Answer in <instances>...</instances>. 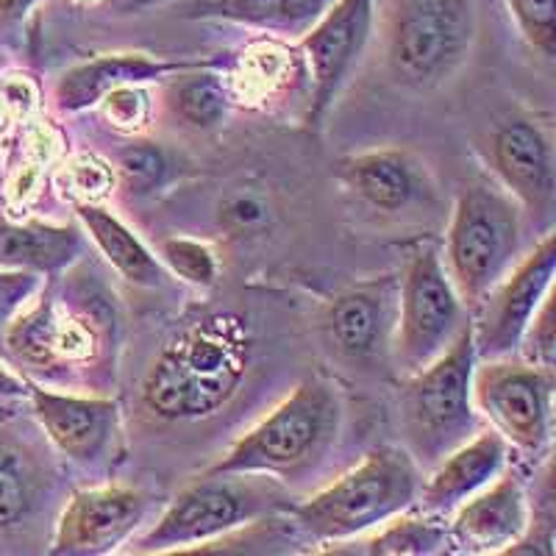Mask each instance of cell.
I'll return each instance as SVG.
<instances>
[{
  "mask_svg": "<svg viewBox=\"0 0 556 556\" xmlns=\"http://www.w3.org/2000/svg\"><path fill=\"white\" fill-rule=\"evenodd\" d=\"M399 320V278L381 276L340 292L326 315V331L340 356L354 365H376L392 354Z\"/></svg>",
  "mask_w": 556,
  "mask_h": 556,
  "instance_id": "14",
  "label": "cell"
},
{
  "mask_svg": "<svg viewBox=\"0 0 556 556\" xmlns=\"http://www.w3.org/2000/svg\"><path fill=\"white\" fill-rule=\"evenodd\" d=\"M192 64L159 62L146 53H114V56H98L89 62L70 67L56 84V106L62 112H84L103 101L117 87L126 84H142L151 78L190 70Z\"/></svg>",
  "mask_w": 556,
  "mask_h": 556,
  "instance_id": "20",
  "label": "cell"
},
{
  "mask_svg": "<svg viewBox=\"0 0 556 556\" xmlns=\"http://www.w3.org/2000/svg\"><path fill=\"white\" fill-rule=\"evenodd\" d=\"M39 493V470L31 456L12 443H0V531L31 515Z\"/></svg>",
  "mask_w": 556,
  "mask_h": 556,
  "instance_id": "25",
  "label": "cell"
},
{
  "mask_svg": "<svg viewBox=\"0 0 556 556\" xmlns=\"http://www.w3.org/2000/svg\"><path fill=\"white\" fill-rule=\"evenodd\" d=\"M476 348L470 323L429 365L406 376L401 390V429L417 468H434L479 431L473 404Z\"/></svg>",
  "mask_w": 556,
  "mask_h": 556,
  "instance_id": "3",
  "label": "cell"
},
{
  "mask_svg": "<svg viewBox=\"0 0 556 556\" xmlns=\"http://www.w3.org/2000/svg\"><path fill=\"white\" fill-rule=\"evenodd\" d=\"M509 462V445L493 429L476 431L468 443L451 451L431 468L426 484L417 490L424 513L451 518L456 506L484 490Z\"/></svg>",
  "mask_w": 556,
  "mask_h": 556,
  "instance_id": "17",
  "label": "cell"
},
{
  "mask_svg": "<svg viewBox=\"0 0 556 556\" xmlns=\"http://www.w3.org/2000/svg\"><path fill=\"white\" fill-rule=\"evenodd\" d=\"M342 426L340 392L326 379H306L276 409L237 440L206 473L292 479L329 454Z\"/></svg>",
  "mask_w": 556,
  "mask_h": 556,
  "instance_id": "2",
  "label": "cell"
},
{
  "mask_svg": "<svg viewBox=\"0 0 556 556\" xmlns=\"http://www.w3.org/2000/svg\"><path fill=\"white\" fill-rule=\"evenodd\" d=\"M109 7L114 9H123V12H134V9H148V7H156L162 0H103Z\"/></svg>",
  "mask_w": 556,
  "mask_h": 556,
  "instance_id": "35",
  "label": "cell"
},
{
  "mask_svg": "<svg viewBox=\"0 0 556 556\" xmlns=\"http://www.w3.org/2000/svg\"><path fill=\"white\" fill-rule=\"evenodd\" d=\"M490 165L523 215L551 223L556 206V162L551 137L540 123L513 117L490 134Z\"/></svg>",
  "mask_w": 556,
  "mask_h": 556,
  "instance_id": "12",
  "label": "cell"
},
{
  "mask_svg": "<svg viewBox=\"0 0 556 556\" xmlns=\"http://www.w3.org/2000/svg\"><path fill=\"white\" fill-rule=\"evenodd\" d=\"M523 359L529 365H538L543 370H554V356H556V334H554V295H548L529 323L523 340Z\"/></svg>",
  "mask_w": 556,
  "mask_h": 556,
  "instance_id": "31",
  "label": "cell"
},
{
  "mask_svg": "<svg viewBox=\"0 0 556 556\" xmlns=\"http://www.w3.org/2000/svg\"><path fill=\"white\" fill-rule=\"evenodd\" d=\"M78 3H103V0H78Z\"/></svg>",
  "mask_w": 556,
  "mask_h": 556,
  "instance_id": "36",
  "label": "cell"
},
{
  "mask_svg": "<svg viewBox=\"0 0 556 556\" xmlns=\"http://www.w3.org/2000/svg\"><path fill=\"white\" fill-rule=\"evenodd\" d=\"M148 501L131 486L106 484L81 490L64 506L53 538V554H112L139 529Z\"/></svg>",
  "mask_w": 556,
  "mask_h": 556,
  "instance_id": "13",
  "label": "cell"
},
{
  "mask_svg": "<svg viewBox=\"0 0 556 556\" xmlns=\"http://www.w3.org/2000/svg\"><path fill=\"white\" fill-rule=\"evenodd\" d=\"M34 415L48 440L64 456L76 462H96L112 443L117 429V404L109 399L64 395V392L31 390Z\"/></svg>",
  "mask_w": 556,
  "mask_h": 556,
  "instance_id": "18",
  "label": "cell"
},
{
  "mask_svg": "<svg viewBox=\"0 0 556 556\" xmlns=\"http://www.w3.org/2000/svg\"><path fill=\"white\" fill-rule=\"evenodd\" d=\"M253 340L235 312H215L176 331L148 367L139 401L162 424H198L240 392Z\"/></svg>",
  "mask_w": 556,
  "mask_h": 556,
  "instance_id": "1",
  "label": "cell"
},
{
  "mask_svg": "<svg viewBox=\"0 0 556 556\" xmlns=\"http://www.w3.org/2000/svg\"><path fill=\"white\" fill-rule=\"evenodd\" d=\"M173 109L187 126L215 128L228 112V92L215 76H187L173 87Z\"/></svg>",
  "mask_w": 556,
  "mask_h": 556,
  "instance_id": "26",
  "label": "cell"
},
{
  "mask_svg": "<svg viewBox=\"0 0 556 556\" xmlns=\"http://www.w3.org/2000/svg\"><path fill=\"white\" fill-rule=\"evenodd\" d=\"M529 515L523 481L513 468H504L484 490L451 513L448 543L462 554H504L520 540Z\"/></svg>",
  "mask_w": 556,
  "mask_h": 556,
  "instance_id": "15",
  "label": "cell"
},
{
  "mask_svg": "<svg viewBox=\"0 0 556 556\" xmlns=\"http://www.w3.org/2000/svg\"><path fill=\"white\" fill-rule=\"evenodd\" d=\"M103 106L112 114L117 123H137L142 117V109H146V96L134 89V84H126V87L112 89L106 98H103Z\"/></svg>",
  "mask_w": 556,
  "mask_h": 556,
  "instance_id": "33",
  "label": "cell"
},
{
  "mask_svg": "<svg viewBox=\"0 0 556 556\" xmlns=\"http://www.w3.org/2000/svg\"><path fill=\"white\" fill-rule=\"evenodd\" d=\"M39 0H0V28L17 26L20 20L26 17V12H31V7H37Z\"/></svg>",
  "mask_w": 556,
  "mask_h": 556,
  "instance_id": "34",
  "label": "cell"
},
{
  "mask_svg": "<svg viewBox=\"0 0 556 556\" xmlns=\"http://www.w3.org/2000/svg\"><path fill=\"white\" fill-rule=\"evenodd\" d=\"M7 342L23 365L56 374L76 362H89L96 351V329L59 306L56 298H42L31 309L14 315Z\"/></svg>",
  "mask_w": 556,
  "mask_h": 556,
  "instance_id": "16",
  "label": "cell"
},
{
  "mask_svg": "<svg viewBox=\"0 0 556 556\" xmlns=\"http://www.w3.org/2000/svg\"><path fill=\"white\" fill-rule=\"evenodd\" d=\"M387 67L404 87L426 92L454 78L473 51V0H376Z\"/></svg>",
  "mask_w": 556,
  "mask_h": 556,
  "instance_id": "4",
  "label": "cell"
},
{
  "mask_svg": "<svg viewBox=\"0 0 556 556\" xmlns=\"http://www.w3.org/2000/svg\"><path fill=\"white\" fill-rule=\"evenodd\" d=\"M331 3L334 0H203L198 9L260 31L304 37Z\"/></svg>",
  "mask_w": 556,
  "mask_h": 556,
  "instance_id": "23",
  "label": "cell"
},
{
  "mask_svg": "<svg viewBox=\"0 0 556 556\" xmlns=\"http://www.w3.org/2000/svg\"><path fill=\"white\" fill-rule=\"evenodd\" d=\"M76 215L89 240L96 242V248L106 256L109 265L121 273L126 281L137 287L162 285V278H165L162 265L121 217L112 215L109 208L98 206V203H78Z\"/></svg>",
  "mask_w": 556,
  "mask_h": 556,
  "instance_id": "22",
  "label": "cell"
},
{
  "mask_svg": "<svg viewBox=\"0 0 556 556\" xmlns=\"http://www.w3.org/2000/svg\"><path fill=\"white\" fill-rule=\"evenodd\" d=\"M470 323L468 306L451 281L445 262L434 245L409 253L399 278V320L392 356L406 376L429 365L462 334Z\"/></svg>",
  "mask_w": 556,
  "mask_h": 556,
  "instance_id": "8",
  "label": "cell"
},
{
  "mask_svg": "<svg viewBox=\"0 0 556 556\" xmlns=\"http://www.w3.org/2000/svg\"><path fill=\"white\" fill-rule=\"evenodd\" d=\"M162 251V260L170 265V270L176 276H181L184 281H190L195 287H212L217 281V256L215 251L201 240H190V237H173L159 245Z\"/></svg>",
  "mask_w": 556,
  "mask_h": 556,
  "instance_id": "28",
  "label": "cell"
},
{
  "mask_svg": "<svg viewBox=\"0 0 556 556\" xmlns=\"http://www.w3.org/2000/svg\"><path fill=\"white\" fill-rule=\"evenodd\" d=\"M345 187L376 212L399 215L424 195V170L406 151L356 153L340 165Z\"/></svg>",
  "mask_w": 556,
  "mask_h": 556,
  "instance_id": "19",
  "label": "cell"
},
{
  "mask_svg": "<svg viewBox=\"0 0 556 556\" xmlns=\"http://www.w3.org/2000/svg\"><path fill=\"white\" fill-rule=\"evenodd\" d=\"M473 404L490 429L523 459L548 454L554 431V370L526 359H481L473 370Z\"/></svg>",
  "mask_w": 556,
  "mask_h": 556,
  "instance_id": "9",
  "label": "cell"
},
{
  "mask_svg": "<svg viewBox=\"0 0 556 556\" xmlns=\"http://www.w3.org/2000/svg\"><path fill=\"white\" fill-rule=\"evenodd\" d=\"M39 287V273L0 270V326L14 320Z\"/></svg>",
  "mask_w": 556,
  "mask_h": 556,
  "instance_id": "32",
  "label": "cell"
},
{
  "mask_svg": "<svg viewBox=\"0 0 556 556\" xmlns=\"http://www.w3.org/2000/svg\"><path fill=\"white\" fill-rule=\"evenodd\" d=\"M165 156L151 142H137V146L123 148L117 156V170H121L123 184L131 192L153 190L162 176H165Z\"/></svg>",
  "mask_w": 556,
  "mask_h": 556,
  "instance_id": "30",
  "label": "cell"
},
{
  "mask_svg": "<svg viewBox=\"0 0 556 556\" xmlns=\"http://www.w3.org/2000/svg\"><path fill=\"white\" fill-rule=\"evenodd\" d=\"M276 486L267 476L203 473L173 498L153 529L134 543L137 554H176L228 538L242 526L260 523L278 506Z\"/></svg>",
  "mask_w": 556,
  "mask_h": 556,
  "instance_id": "7",
  "label": "cell"
},
{
  "mask_svg": "<svg viewBox=\"0 0 556 556\" xmlns=\"http://www.w3.org/2000/svg\"><path fill=\"white\" fill-rule=\"evenodd\" d=\"M526 42L545 59L556 53V0H506Z\"/></svg>",
  "mask_w": 556,
  "mask_h": 556,
  "instance_id": "29",
  "label": "cell"
},
{
  "mask_svg": "<svg viewBox=\"0 0 556 556\" xmlns=\"http://www.w3.org/2000/svg\"><path fill=\"white\" fill-rule=\"evenodd\" d=\"M520 206L501 184L462 187L445 235V270L473 315L520 251Z\"/></svg>",
  "mask_w": 556,
  "mask_h": 556,
  "instance_id": "6",
  "label": "cell"
},
{
  "mask_svg": "<svg viewBox=\"0 0 556 556\" xmlns=\"http://www.w3.org/2000/svg\"><path fill=\"white\" fill-rule=\"evenodd\" d=\"M445 518L437 515H412L401 513L399 518L381 523V531L376 538L367 540L365 554H381V556H424L437 554L448 545V526L443 523Z\"/></svg>",
  "mask_w": 556,
  "mask_h": 556,
  "instance_id": "24",
  "label": "cell"
},
{
  "mask_svg": "<svg viewBox=\"0 0 556 556\" xmlns=\"http://www.w3.org/2000/svg\"><path fill=\"white\" fill-rule=\"evenodd\" d=\"M420 490V468L404 448H376L320 493L295 506V526L309 540L342 543L379 529L412 509Z\"/></svg>",
  "mask_w": 556,
  "mask_h": 556,
  "instance_id": "5",
  "label": "cell"
},
{
  "mask_svg": "<svg viewBox=\"0 0 556 556\" xmlns=\"http://www.w3.org/2000/svg\"><path fill=\"white\" fill-rule=\"evenodd\" d=\"M217 220L231 237H256L273 223V206L262 192L235 190L217 206Z\"/></svg>",
  "mask_w": 556,
  "mask_h": 556,
  "instance_id": "27",
  "label": "cell"
},
{
  "mask_svg": "<svg viewBox=\"0 0 556 556\" xmlns=\"http://www.w3.org/2000/svg\"><path fill=\"white\" fill-rule=\"evenodd\" d=\"M376 26V0H334L315 26L304 34L301 48L312 67L309 123L326 117L340 89L354 73Z\"/></svg>",
  "mask_w": 556,
  "mask_h": 556,
  "instance_id": "11",
  "label": "cell"
},
{
  "mask_svg": "<svg viewBox=\"0 0 556 556\" xmlns=\"http://www.w3.org/2000/svg\"><path fill=\"white\" fill-rule=\"evenodd\" d=\"M81 235L73 226L12 223L0 217V270L59 273L78 260Z\"/></svg>",
  "mask_w": 556,
  "mask_h": 556,
  "instance_id": "21",
  "label": "cell"
},
{
  "mask_svg": "<svg viewBox=\"0 0 556 556\" xmlns=\"http://www.w3.org/2000/svg\"><path fill=\"white\" fill-rule=\"evenodd\" d=\"M556 273V242L554 235H545L534 245V251L526 253L518 265L509 267L504 278L473 312L470 317L473 329L476 362L481 359H501L520 351L529 323L540 312L545 298L551 295Z\"/></svg>",
  "mask_w": 556,
  "mask_h": 556,
  "instance_id": "10",
  "label": "cell"
}]
</instances>
